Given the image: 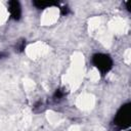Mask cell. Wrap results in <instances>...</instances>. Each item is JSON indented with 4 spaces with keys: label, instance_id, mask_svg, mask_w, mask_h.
Listing matches in <instances>:
<instances>
[{
    "label": "cell",
    "instance_id": "obj_1",
    "mask_svg": "<svg viewBox=\"0 0 131 131\" xmlns=\"http://www.w3.org/2000/svg\"><path fill=\"white\" fill-rule=\"evenodd\" d=\"M130 116H131V104L129 102L123 104L116 114L114 119V125L118 129H127L130 126Z\"/></svg>",
    "mask_w": 131,
    "mask_h": 131
},
{
    "label": "cell",
    "instance_id": "obj_2",
    "mask_svg": "<svg viewBox=\"0 0 131 131\" xmlns=\"http://www.w3.org/2000/svg\"><path fill=\"white\" fill-rule=\"evenodd\" d=\"M92 63L100 72L102 76L107 74L113 68V59L104 53H96L92 56Z\"/></svg>",
    "mask_w": 131,
    "mask_h": 131
},
{
    "label": "cell",
    "instance_id": "obj_3",
    "mask_svg": "<svg viewBox=\"0 0 131 131\" xmlns=\"http://www.w3.org/2000/svg\"><path fill=\"white\" fill-rule=\"evenodd\" d=\"M8 11L11 15V17L15 20H18L21 16V7L18 1L11 0L8 2Z\"/></svg>",
    "mask_w": 131,
    "mask_h": 131
},
{
    "label": "cell",
    "instance_id": "obj_4",
    "mask_svg": "<svg viewBox=\"0 0 131 131\" xmlns=\"http://www.w3.org/2000/svg\"><path fill=\"white\" fill-rule=\"evenodd\" d=\"M33 4H34L37 8H39V9H43V8L48 7V6L57 5L56 2H51V1H41V0H39V1H34Z\"/></svg>",
    "mask_w": 131,
    "mask_h": 131
},
{
    "label": "cell",
    "instance_id": "obj_5",
    "mask_svg": "<svg viewBox=\"0 0 131 131\" xmlns=\"http://www.w3.org/2000/svg\"><path fill=\"white\" fill-rule=\"evenodd\" d=\"M63 95H64V92L61 90V89H57L56 91H55V93H54V95H53V98H54V100H60L62 97H63Z\"/></svg>",
    "mask_w": 131,
    "mask_h": 131
},
{
    "label": "cell",
    "instance_id": "obj_6",
    "mask_svg": "<svg viewBox=\"0 0 131 131\" xmlns=\"http://www.w3.org/2000/svg\"><path fill=\"white\" fill-rule=\"evenodd\" d=\"M69 11H70V10H69V8H68L67 6H63V7L60 8V12H61V14H63V15H64V14H68Z\"/></svg>",
    "mask_w": 131,
    "mask_h": 131
}]
</instances>
